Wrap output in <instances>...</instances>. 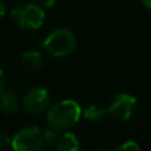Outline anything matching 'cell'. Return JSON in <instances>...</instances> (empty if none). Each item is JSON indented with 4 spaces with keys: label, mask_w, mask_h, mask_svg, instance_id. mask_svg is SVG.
<instances>
[{
    "label": "cell",
    "mask_w": 151,
    "mask_h": 151,
    "mask_svg": "<svg viewBox=\"0 0 151 151\" xmlns=\"http://www.w3.org/2000/svg\"><path fill=\"white\" fill-rule=\"evenodd\" d=\"M76 35L68 28H57L52 31L42 41V47L55 57H65L76 49Z\"/></svg>",
    "instance_id": "obj_3"
},
{
    "label": "cell",
    "mask_w": 151,
    "mask_h": 151,
    "mask_svg": "<svg viewBox=\"0 0 151 151\" xmlns=\"http://www.w3.org/2000/svg\"><path fill=\"white\" fill-rule=\"evenodd\" d=\"M60 134H61V131L55 130V129H52L50 126L48 129H45V130H42V142H44V146L45 147L55 146L58 137H60Z\"/></svg>",
    "instance_id": "obj_11"
},
{
    "label": "cell",
    "mask_w": 151,
    "mask_h": 151,
    "mask_svg": "<svg viewBox=\"0 0 151 151\" xmlns=\"http://www.w3.org/2000/svg\"><path fill=\"white\" fill-rule=\"evenodd\" d=\"M141 3L143 4V7L147 8V9H151V0H141Z\"/></svg>",
    "instance_id": "obj_17"
},
{
    "label": "cell",
    "mask_w": 151,
    "mask_h": 151,
    "mask_svg": "<svg viewBox=\"0 0 151 151\" xmlns=\"http://www.w3.org/2000/svg\"><path fill=\"white\" fill-rule=\"evenodd\" d=\"M82 115L85 119L90 121V122H101L107 115V109H105L104 106H99V105H90L82 111Z\"/></svg>",
    "instance_id": "obj_10"
},
{
    "label": "cell",
    "mask_w": 151,
    "mask_h": 151,
    "mask_svg": "<svg viewBox=\"0 0 151 151\" xmlns=\"http://www.w3.org/2000/svg\"><path fill=\"white\" fill-rule=\"evenodd\" d=\"M114 151H141V147L135 141H126L121 146H118Z\"/></svg>",
    "instance_id": "obj_12"
},
{
    "label": "cell",
    "mask_w": 151,
    "mask_h": 151,
    "mask_svg": "<svg viewBox=\"0 0 151 151\" xmlns=\"http://www.w3.org/2000/svg\"><path fill=\"white\" fill-rule=\"evenodd\" d=\"M11 142H12V138L8 135V133L0 130V150H5L11 147Z\"/></svg>",
    "instance_id": "obj_13"
},
{
    "label": "cell",
    "mask_w": 151,
    "mask_h": 151,
    "mask_svg": "<svg viewBox=\"0 0 151 151\" xmlns=\"http://www.w3.org/2000/svg\"><path fill=\"white\" fill-rule=\"evenodd\" d=\"M50 94L44 86H33L25 93L23 98V106L29 114L39 115L49 109Z\"/></svg>",
    "instance_id": "obj_5"
},
{
    "label": "cell",
    "mask_w": 151,
    "mask_h": 151,
    "mask_svg": "<svg viewBox=\"0 0 151 151\" xmlns=\"http://www.w3.org/2000/svg\"><path fill=\"white\" fill-rule=\"evenodd\" d=\"M37 4L44 9H50V8L55 7L56 0H37Z\"/></svg>",
    "instance_id": "obj_14"
},
{
    "label": "cell",
    "mask_w": 151,
    "mask_h": 151,
    "mask_svg": "<svg viewBox=\"0 0 151 151\" xmlns=\"http://www.w3.org/2000/svg\"><path fill=\"white\" fill-rule=\"evenodd\" d=\"M96 151H106V150H105V149H102V147H101V149H98V150H96Z\"/></svg>",
    "instance_id": "obj_18"
},
{
    "label": "cell",
    "mask_w": 151,
    "mask_h": 151,
    "mask_svg": "<svg viewBox=\"0 0 151 151\" xmlns=\"http://www.w3.org/2000/svg\"><path fill=\"white\" fill-rule=\"evenodd\" d=\"M44 147L42 130L37 126H25L12 137V151H41Z\"/></svg>",
    "instance_id": "obj_4"
},
{
    "label": "cell",
    "mask_w": 151,
    "mask_h": 151,
    "mask_svg": "<svg viewBox=\"0 0 151 151\" xmlns=\"http://www.w3.org/2000/svg\"><path fill=\"white\" fill-rule=\"evenodd\" d=\"M5 13H7V7H5V4L0 0V19L4 17Z\"/></svg>",
    "instance_id": "obj_16"
},
{
    "label": "cell",
    "mask_w": 151,
    "mask_h": 151,
    "mask_svg": "<svg viewBox=\"0 0 151 151\" xmlns=\"http://www.w3.org/2000/svg\"><path fill=\"white\" fill-rule=\"evenodd\" d=\"M20 106V98L15 90H5L0 97V110L4 114H15Z\"/></svg>",
    "instance_id": "obj_7"
},
{
    "label": "cell",
    "mask_w": 151,
    "mask_h": 151,
    "mask_svg": "<svg viewBox=\"0 0 151 151\" xmlns=\"http://www.w3.org/2000/svg\"><path fill=\"white\" fill-rule=\"evenodd\" d=\"M82 110L73 99H61L48 109L47 121L55 130L66 131L78 123Z\"/></svg>",
    "instance_id": "obj_1"
},
{
    "label": "cell",
    "mask_w": 151,
    "mask_h": 151,
    "mask_svg": "<svg viewBox=\"0 0 151 151\" xmlns=\"http://www.w3.org/2000/svg\"><path fill=\"white\" fill-rule=\"evenodd\" d=\"M137 110V98L131 94L121 93L113 98L107 107V114L117 121H127Z\"/></svg>",
    "instance_id": "obj_6"
},
{
    "label": "cell",
    "mask_w": 151,
    "mask_h": 151,
    "mask_svg": "<svg viewBox=\"0 0 151 151\" xmlns=\"http://www.w3.org/2000/svg\"><path fill=\"white\" fill-rule=\"evenodd\" d=\"M5 74L4 72L0 69V97H1V94L5 91Z\"/></svg>",
    "instance_id": "obj_15"
},
{
    "label": "cell",
    "mask_w": 151,
    "mask_h": 151,
    "mask_svg": "<svg viewBox=\"0 0 151 151\" xmlns=\"http://www.w3.org/2000/svg\"><path fill=\"white\" fill-rule=\"evenodd\" d=\"M55 147L56 151H80V141L76 134L66 130V133L60 134Z\"/></svg>",
    "instance_id": "obj_8"
},
{
    "label": "cell",
    "mask_w": 151,
    "mask_h": 151,
    "mask_svg": "<svg viewBox=\"0 0 151 151\" xmlns=\"http://www.w3.org/2000/svg\"><path fill=\"white\" fill-rule=\"evenodd\" d=\"M21 64L25 69L28 70H39L44 66V57L40 52H36V50H29V52H25L23 56H21Z\"/></svg>",
    "instance_id": "obj_9"
},
{
    "label": "cell",
    "mask_w": 151,
    "mask_h": 151,
    "mask_svg": "<svg viewBox=\"0 0 151 151\" xmlns=\"http://www.w3.org/2000/svg\"><path fill=\"white\" fill-rule=\"evenodd\" d=\"M11 17L19 28L25 31H36L41 28L45 21V9L39 4L24 3L16 5L11 11Z\"/></svg>",
    "instance_id": "obj_2"
}]
</instances>
